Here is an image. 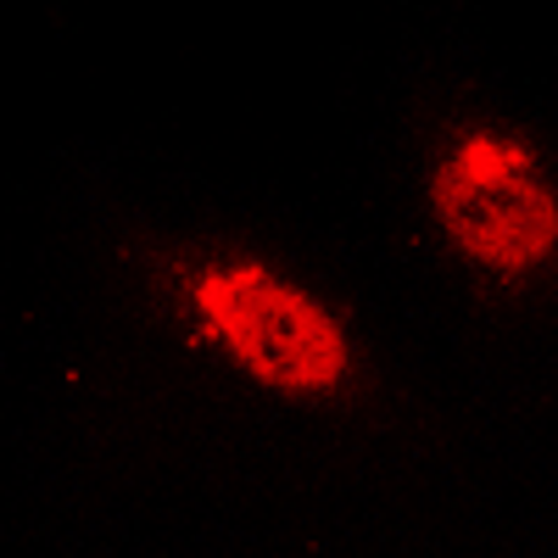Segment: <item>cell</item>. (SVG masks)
<instances>
[{
	"instance_id": "cell-1",
	"label": "cell",
	"mask_w": 558,
	"mask_h": 558,
	"mask_svg": "<svg viewBox=\"0 0 558 558\" xmlns=\"http://www.w3.org/2000/svg\"><path fill=\"white\" fill-rule=\"evenodd\" d=\"M196 307L207 330L274 386L324 391L347 375V341L336 318L268 268L241 263L207 274L196 286Z\"/></svg>"
},
{
	"instance_id": "cell-2",
	"label": "cell",
	"mask_w": 558,
	"mask_h": 558,
	"mask_svg": "<svg viewBox=\"0 0 558 558\" xmlns=\"http://www.w3.org/2000/svg\"><path fill=\"white\" fill-rule=\"evenodd\" d=\"M436 202L458 246H470L492 268H525L558 235V207L547 184L536 179L525 151L508 146V140L458 146V157L441 168Z\"/></svg>"
}]
</instances>
